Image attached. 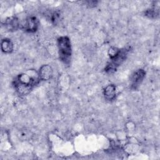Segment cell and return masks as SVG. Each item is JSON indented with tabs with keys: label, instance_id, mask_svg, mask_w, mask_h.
<instances>
[{
	"label": "cell",
	"instance_id": "1",
	"mask_svg": "<svg viewBox=\"0 0 160 160\" xmlns=\"http://www.w3.org/2000/svg\"><path fill=\"white\" fill-rule=\"evenodd\" d=\"M40 81L38 72L28 70L18 75L13 81V86L20 95H27Z\"/></svg>",
	"mask_w": 160,
	"mask_h": 160
},
{
	"label": "cell",
	"instance_id": "2",
	"mask_svg": "<svg viewBox=\"0 0 160 160\" xmlns=\"http://www.w3.org/2000/svg\"><path fill=\"white\" fill-rule=\"evenodd\" d=\"M129 51V48H118L114 46L111 47L108 51L109 62L106 64L104 71L107 73L114 72L117 68L125 61Z\"/></svg>",
	"mask_w": 160,
	"mask_h": 160
},
{
	"label": "cell",
	"instance_id": "3",
	"mask_svg": "<svg viewBox=\"0 0 160 160\" xmlns=\"http://www.w3.org/2000/svg\"><path fill=\"white\" fill-rule=\"evenodd\" d=\"M59 59L65 64H69L72 55V47L69 37L60 36L57 41Z\"/></svg>",
	"mask_w": 160,
	"mask_h": 160
},
{
	"label": "cell",
	"instance_id": "4",
	"mask_svg": "<svg viewBox=\"0 0 160 160\" xmlns=\"http://www.w3.org/2000/svg\"><path fill=\"white\" fill-rule=\"evenodd\" d=\"M39 21L38 18L33 16L26 17L20 21V29L26 32L34 33L36 32L39 28Z\"/></svg>",
	"mask_w": 160,
	"mask_h": 160
},
{
	"label": "cell",
	"instance_id": "5",
	"mask_svg": "<svg viewBox=\"0 0 160 160\" xmlns=\"http://www.w3.org/2000/svg\"><path fill=\"white\" fill-rule=\"evenodd\" d=\"M146 76V71L143 69H139L134 71L130 78V88L136 90L141 85Z\"/></svg>",
	"mask_w": 160,
	"mask_h": 160
},
{
	"label": "cell",
	"instance_id": "6",
	"mask_svg": "<svg viewBox=\"0 0 160 160\" xmlns=\"http://www.w3.org/2000/svg\"><path fill=\"white\" fill-rule=\"evenodd\" d=\"M20 20L16 16H11L6 19L4 25L9 31H15L20 29Z\"/></svg>",
	"mask_w": 160,
	"mask_h": 160
},
{
	"label": "cell",
	"instance_id": "7",
	"mask_svg": "<svg viewBox=\"0 0 160 160\" xmlns=\"http://www.w3.org/2000/svg\"><path fill=\"white\" fill-rule=\"evenodd\" d=\"M53 71L49 64H44L41 66L38 71V76L40 81H48L52 76Z\"/></svg>",
	"mask_w": 160,
	"mask_h": 160
},
{
	"label": "cell",
	"instance_id": "8",
	"mask_svg": "<svg viewBox=\"0 0 160 160\" xmlns=\"http://www.w3.org/2000/svg\"><path fill=\"white\" fill-rule=\"evenodd\" d=\"M104 98L108 101H112L116 97V87L113 84L107 85L103 90Z\"/></svg>",
	"mask_w": 160,
	"mask_h": 160
},
{
	"label": "cell",
	"instance_id": "9",
	"mask_svg": "<svg viewBox=\"0 0 160 160\" xmlns=\"http://www.w3.org/2000/svg\"><path fill=\"white\" fill-rule=\"evenodd\" d=\"M1 48L2 51L5 54H10L12 52L14 49L13 43L10 39L4 38L1 41Z\"/></svg>",
	"mask_w": 160,
	"mask_h": 160
},
{
	"label": "cell",
	"instance_id": "10",
	"mask_svg": "<svg viewBox=\"0 0 160 160\" xmlns=\"http://www.w3.org/2000/svg\"><path fill=\"white\" fill-rule=\"evenodd\" d=\"M144 16L149 19H157L159 16V6H154L151 8L148 9L144 12Z\"/></svg>",
	"mask_w": 160,
	"mask_h": 160
},
{
	"label": "cell",
	"instance_id": "11",
	"mask_svg": "<svg viewBox=\"0 0 160 160\" xmlns=\"http://www.w3.org/2000/svg\"><path fill=\"white\" fill-rule=\"evenodd\" d=\"M60 19V13L58 11L54 12L52 14H51V21L54 24H56L58 23V22L59 21Z\"/></svg>",
	"mask_w": 160,
	"mask_h": 160
},
{
	"label": "cell",
	"instance_id": "12",
	"mask_svg": "<svg viewBox=\"0 0 160 160\" xmlns=\"http://www.w3.org/2000/svg\"><path fill=\"white\" fill-rule=\"evenodd\" d=\"M86 2H88V6H89V7H94L96 6L98 2L97 1H87Z\"/></svg>",
	"mask_w": 160,
	"mask_h": 160
}]
</instances>
